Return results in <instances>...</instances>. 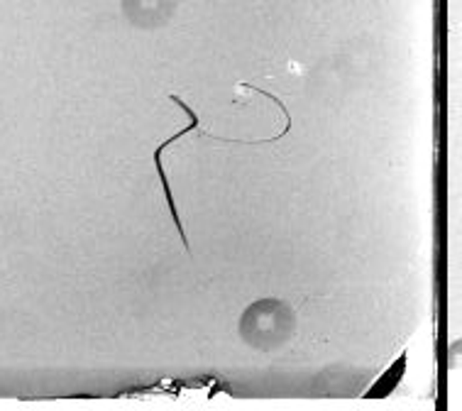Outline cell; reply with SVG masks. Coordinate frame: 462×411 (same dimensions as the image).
I'll return each mask as SVG.
<instances>
[{
  "label": "cell",
  "instance_id": "cell-1",
  "mask_svg": "<svg viewBox=\"0 0 462 411\" xmlns=\"http://www.w3.org/2000/svg\"><path fill=\"white\" fill-rule=\"evenodd\" d=\"M237 331L254 350H277L296 333V311L282 299H260L245 309Z\"/></svg>",
  "mask_w": 462,
  "mask_h": 411
},
{
  "label": "cell",
  "instance_id": "cell-2",
  "mask_svg": "<svg viewBox=\"0 0 462 411\" xmlns=\"http://www.w3.org/2000/svg\"><path fill=\"white\" fill-rule=\"evenodd\" d=\"M171 101L177 103L179 108L184 110L186 116L191 117V126L189 127H181L177 135H171L169 137L167 143H162L157 150H154V154H152V160H154V169H157V176H160V182H162V193H164V199H167V206L169 210H171V219H174V226H177L179 235H181V245H184V250L189 252L191 250V245H189V238H186V230H184V223H181V216H179V206L177 201H174V193H171V184H169V176L167 172H164V167H162V152L167 150V147H171L174 143H179L181 137H186L189 133H196V127L201 126V120H199V116H196V110L189 106L186 101H181L179 96H171Z\"/></svg>",
  "mask_w": 462,
  "mask_h": 411
},
{
  "label": "cell",
  "instance_id": "cell-3",
  "mask_svg": "<svg viewBox=\"0 0 462 411\" xmlns=\"http://www.w3.org/2000/svg\"><path fill=\"white\" fill-rule=\"evenodd\" d=\"M127 17L140 27H157L167 23L174 0H125Z\"/></svg>",
  "mask_w": 462,
  "mask_h": 411
}]
</instances>
